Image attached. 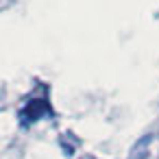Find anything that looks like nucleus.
<instances>
[{"mask_svg":"<svg viewBox=\"0 0 159 159\" xmlns=\"http://www.w3.org/2000/svg\"><path fill=\"white\" fill-rule=\"evenodd\" d=\"M50 113H52V109H50L48 100H44V98H33V100H29V102L20 109L18 118H20V124H22V126H31V124H35L37 120H42V118H46V116H50Z\"/></svg>","mask_w":159,"mask_h":159,"instance_id":"obj_1","label":"nucleus"}]
</instances>
